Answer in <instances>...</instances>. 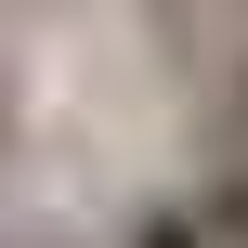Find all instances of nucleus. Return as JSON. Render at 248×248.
Segmentation results:
<instances>
[{
	"label": "nucleus",
	"instance_id": "1",
	"mask_svg": "<svg viewBox=\"0 0 248 248\" xmlns=\"http://www.w3.org/2000/svg\"><path fill=\"white\" fill-rule=\"evenodd\" d=\"M131 248H235V235H222L209 196H196V209H144V235H131Z\"/></svg>",
	"mask_w": 248,
	"mask_h": 248
}]
</instances>
